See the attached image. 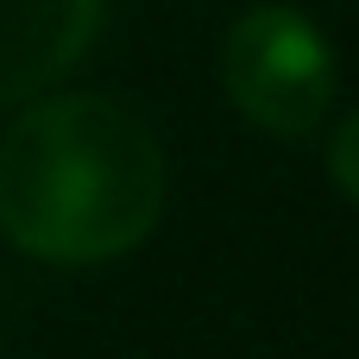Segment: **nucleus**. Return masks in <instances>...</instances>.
I'll use <instances>...</instances> for the list:
<instances>
[{"mask_svg": "<svg viewBox=\"0 0 359 359\" xmlns=\"http://www.w3.org/2000/svg\"><path fill=\"white\" fill-rule=\"evenodd\" d=\"M164 215V145L114 95H38L0 139V233L44 265H107Z\"/></svg>", "mask_w": 359, "mask_h": 359, "instance_id": "f257e3e1", "label": "nucleus"}, {"mask_svg": "<svg viewBox=\"0 0 359 359\" xmlns=\"http://www.w3.org/2000/svg\"><path fill=\"white\" fill-rule=\"evenodd\" d=\"M227 101L278 139H309L334 101V50L290 6H252L221 44Z\"/></svg>", "mask_w": 359, "mask_h": 359, "instance_id": "f03ea898", "label": "nucleus"}, {"mask_svg": "<svg viewBox=\"0 0 359 359\" xmlns=\"http://www.w3.org/2000/svg\"><path fill=\"white\" fill-rule=\"evenodd\" d=\"M101 13L107 0H0V107H25L63 82L88 57Z\"/></svg>", "mask_w": 359, "mask_h": 359, "instance_id": "7ed1b4c3", "label": "nucleus"}, {"mask_svg": "<svg viewBox=\"0 0 359 359\" xmlns=\"http://www.w3.org/2000/svg\"><path fill=\"white\" fill-rule=\"evenodd\" d=\"M328 177L341 183V196L359 208V114H347L328 139Z\"/></svg>", "mask_w": 359, "mask_h": 359, "instance_id": "20e7f679", "label": "nucleus"}]
</instances>
